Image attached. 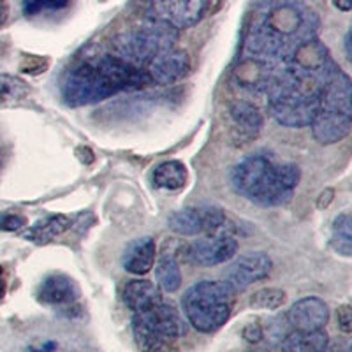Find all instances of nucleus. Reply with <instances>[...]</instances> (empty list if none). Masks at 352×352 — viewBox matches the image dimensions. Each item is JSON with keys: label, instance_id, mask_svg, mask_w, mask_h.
Returning <instances> with one entry per match:
<instances>
[{"label": "nucleus", "instance_id": "f257e3e1", "mask_svg": "<svg viewBox=\"0 0 352 352\" xmlns=\"http://www.w3.org/2000/svg\"><path fill=\"white\" fill-rule=\"evenodd\" d=\"M319 18L310 6L301 2H275L261 6L248 27L243 60L236 69L241 85L266 92L273 72L314 39H319Z\"/></svg>", "mask_w": 352, "mask_h": 352}, {"label": "nucleus", "instance_id": "f03ea898", "mask_svg": "<svg viewBox=\"0 0 352 352\" xmlns=\"http://www.w3.org/2000/svg\"><path fill=\"white\" fill-rule=\"evenodd\" d=\"M338 65L319 39L303 44L291 60L273 72L266 87L272 115L285 127L312 125L326 83Z\"/></svg>", "mask_w": 352, "mask_h": 352}, {"label": "nucleus", "instance_id": "7ed1b4c3", "mask_svg": "<svg viewBox=\"0 0 352 352\" xmlns=\"http://www.w3.org/2000/svg\"><path fill=\"white\" fill-rule=\"evenodd\" d=\"M150 85L153 83L144 69L134 67L116 55H102L67 71L62 81V97L69 106H87Z\"/></svg>", "mask_w": 352, "mask_h": 352}, {"label": "nucleus", "instance_id": "20e7f679", "mask_svg": "<svg viewBox=\"0 0 352 352\" xmlns=\"http://www.w3.org/2000/svg\"><path fill=\"white\" fill-rule=\"evenodd\" d=\"M312 136L320 144H335L352 131V80L340 67L333 72L312 122Z\"/></svg>", "mask_w": 352, "mask_h": 352}, {"label": "nucleus", "instance_id": "39448f33", "mask_svg": "<svg viewBox=\"0 0 352 352\" xmlns=\"http://www.w3.org/2000/svg\"><path fill=\"white\" fill-rule=\"evenodd\" d=\"M236 292L226 282L201 280L188 287L182 298L185 319L199 333H213L229 320Z\"/></svg>", "mask_w": 352, "mask_h": 352}, {"label": "nucleus", "instance_id": "423d86ee", "mask_svg": "<svg viewBox=\"0 0 352 352\" xmlns=\"http://www.w3.org/2000/svg\"><path fill=\"white\" fill-rule=\"evenodd\" d=\"M176 39H178L176 28L148 18L138 27L118 34L113 41V46L118 58L146 71V67L157 56L173 50Z\"/></svg>", "mask_w": 352, "mask_h": 352}, {"label": "nucleus", "instance_id": "0eeeda50", "mask_svg": "<svg viewBox=\"0 0 352 352\" xmlns=\"http://www.w3.org/2000/svg\"><path fill=\"white\" fill-rule=\"evenodd\" d=\"M134 342L141 352H157L187 333V322L171 303L160 301L146 312L134 314Z\"/></svg>", "mask_w": 352, "mask_h": 352}, {"label": "nucleus", "instance_id": "6e6552de", "mask_svg": "<svg viewBox=\"0 0 352 352\" xmlns=\"http://www.w3.org/2000/svg\"><path fill=\"white\" fill-rule=\"evenodd\" d=\"M300 178L301 171L296 164H273L261 180L256 192L250 196V201L266 208L282 206L291 201Z\"/></svg>", "mask_w": 352, "mask_h": 352}, {"label": "nucleus", "instance_id": "1a4fd4ad", "mask_svg": "<svg viewBox=\"0 0 352 352\" xmlns=\"http://www.w3.org/2000/svg\"><path fill=\"white\" fill-rule=\"evenodd\" d=\"M208 9L210 4L204 0H173V2L164 0V2L148 4V18L180 30L199 23L206 16Z\"/></svg>", "mask_w": 352, "mask_h": 352}, {"label": "nucleus", "instance_id": "9d476101", "mask_svg": "<svg viewBox=\"0 0 352 352\" xmlns=\"http://www.w3.org/2000/svg\"><path fill=\"white\" fill-rule=\"evenodd\" d=\"M226 222L222 210L213 206L204 208H185L175 212L169 217V229L182 236H196V234H215Z\"/></svg>", "mask_w": 352, "mask_h": 352}, {"label": "nucleus", "instance_id": "9b49d317", "mask_svg": "<svg viewBox=\"0 0 352 352\" xmlns=\"http://www.w3.org/2000/svg\"><path fill=\"white\" fill-rule=\"evenodd\" d=\"M273 261L268 254L250 252L238 257L226 272V284L234 292H241L270 275Z\"/></svg>", "mask_w": 352, "mask_h": 352}, {"label": "nucleus", "instance_id": "f8f14e48", "mask_svg": "<svg viewBox=\"0 0 352 352\" xmlns=\"http://www.w3.org/2000/svg\"><path fill=\"white\" fill-rule=\"evenodd\" d=\"M236 254V238L222 234V232L206 234L204 238H199L190 245V257L201 266H217V264L232 259Z\"/></svg>", "mask_w": 352, "mask_h": 352}, {"label": "nucleus", "instance_id": "ddd939ff", "mask_svg": "<svg viewBox=\"0 0 352 352\" xmlns=\"http://www.w3.org/2000/svg\"><path fill=\"white\" fill-rule=\"evenodd\" d=\"M292 331H320L328 324V305L319 298H303L292 305L287 314Z\"/></svg>", "mask_w": 352, "mask_h": 352}, {"label": "nucleus", "instance_id": "4468645a", "mask_svg": "<svg viewBox=\"0 0 352 352\" xmlns=\"http://www.w3.org/2000/svg\"><path fill=\"white\" fill-rule=\"evenodd\" d=\"M190 71V58L184 50H169L159 55L146 67L153 85H173L185 78Z\"/></svg>", "mask_w": 352, "mask_h": 352}, {"label": "nucleus", "instance_id": "2eb2a0df", "mask_svg": "<svg viewBox=\"0 0 352 352\" xmlns=\"http://www.w3.org/2000/svg\"><path fill=\"white\" fill-rule=\"evenodd\" d=\"M37 300L43 305L58 308L74 307L80 300V289L76 282L62 273H53L41 282L37 289Z\"/></svg>", "mask_w": 352, "mask_h": 352}, {"label": "nucleus", "instance_id": "dca6fc26", "mask_svg": "<svg viewBox=\"0 0 352 352\" xmlns=\"http://www.w3.org/2000/svg\"><path fill=\"white\" fill-rule=\"evenodd\" d=\"M273 162L263 155H254L243 159L238 166H234L231 173V182L232 187L236 188V192L250 199L256 188L259 187L261 180L264 175L270 171Z\"/></svg>", "mask_w": 352, "mask_h": 352}, {"label": "nucleus", "instance_id": "f3484780", "mask_svg": "<svg viewBox=\"0 0 352 352\" xmlns=\"http://www.w3.org/2000/svg\"><path fill=\"white\" fill-rule=\"evenodd\" d=\"M122 300L134 314L146 312L162 301L160 289L150 280H131L125 284Z\"/></svg>", "mask_w": 352, "mask_h": 352}, {"label": "nucleus", "instance_id": "a211bd4d", "mask_svg": "<svg viewBox=\"0 0 352 352\" xmlns=\"http://www.w3.org/2000/svg\"><path fill=\"white\" fill-rule=\"evenodd\" d=\"M155 263V241L150 236H143L132 241L122 257V264L129 273L146 275Z\"/></svg>", "mask_w": 352, "mask_h": 352}, {"label": "nucleus", "instance_id": "6ab92c4d", "mask_svg": "<svg viewBox=\"0 0 352 352\" xmlns=\"http://www.w3.org/2000/svg\"><path fill=\"white\" fill-rule=\"evenodd\" d=\"M229 116L238 134L243 138L250 140V138L259 136V132L263 131V115L252 102H247V100L232 102L229 108Z\"/></svg>", "mask_w": 352, "mask_h": 352}, {"label": "nucleus", "instance_id": "aec40b11", "mask_svg": "<svg viewBox=\"0 0 352 352\" xmlns=\"http://www.w3.org/2000/svg\"><path fill=\"white\" fill-rule=\"evenodd\" d=\"M71 226H72L71 217L56 213V215H50L46 217V219L36 222L34 226H30L27 231L21 232V236H23L25 240L32 241V243L46 245L52 240H55L56 236L64 234Z\"/></svg>", "mask_w": 352, "mask_h": 352}, {"label": "nucleus", "instance_id": "412c9836", "mask_svg": "<svg viewBox=\"0 0 352 352\" xmlns=\"http://www.w3.org/2000/svg\"><path fill=\"white\" fill-rule=\"evenodd\" d=\"M329 338L324 329L320 331H291L282 340L280 352H326Z\"/></svg>", "mask_w": 352, "mask_h": 352}, {"label": "nucleus", "instance_id": "4be33fe9", "mask_svg": "<svg viewBox=\"0 0 352 352\" xmlns=\"http://www.w3.org/2000/svg\"><path fill=\"white\" fill-rule=\"evenodd\" d=\"M152 180L155 187L164 188V190H180L187 184L188 171L180 160H166L157 166Z\"/></svg>", "mask_w": 352, "mask_h": 352}, {"label": "nucleus", "instance_id": "5701e85b", "mask_svg": "<svg viewBox=\"0 0 352 352\" xmlns=\"http://www.w3.org/2000/svg\"><path fill=\"white\" fill-rule=\"evenodd\" d=\"M155 276H157V284H159L160 291L175 292L180 289L182 272L175 257L171 256L160 257L159 263H157L155 266Z\"/></svg>", "mask_w": 352, "mask_h": 352}, {"label": "nucleus", "instance_id": "b1692460", "mask_svg": "<svg viewBox=\"0 0 352 352\" xmlns=\"http://www.w3.org/2000/svg\"><path fill=\"white\" fill-rule=\"evenodd\" d=\"M331 247L342 256H352V215L342 213L335 219L331 229Z\"/></svg>", "mask_w": 352, "mask_h": 352}, {"label": "nucleus", "instance_id": "393cba45", "mask_svg": "<svg viewBox=\"0 0 352 352\" xmlns=\"http://www.w3.org/2000/svg\"><path fill=\"white\" fill-rule=\"evenodd\" d=\"M30 85L12 74H0V102H18L30 96Z\"/></svg>", "mask_w": 352, "mask_h": 352}, {"label": "nucleus", "instance_id": "a878e982", "mask_svg": "<svg viewBox=\"0 0 352 352\" xmlns=\"http://www.w3.org/2000/svg\"><path fill=\"white\" fill-rule=\"evenodd\" d=\"M285 303V292L276 287H263L250 296V307L256 310H276Z\"/></svg>", "mask_w": 352, "mask_h": 352}, {"label": "nucleus", "instance_id": "bb28decb", "mask_svg": "<svg viewBox=\"0 0 352 352\" xmlns=\"http://www.w3.org/2000/svg\"><path fill=\"white\" fill-rule=\"evenodd\" d=\"M50 60L46 56H36V55H28L25 56V60L21 62L20 71L25 72V74H32V76H37V74H43L46 69H48Z\"/></svg>", "mask_w": 352, "mask_h": 352}, {"label": "nucleus", "instance_id": "cd10ccee", "mask_svg": "<svg viewBox=\"0 0 352 352\" xmlns=\"http://www.w3.org/2000/svg\"><path fill=\"white\" fill-rule=\"evenodd\" d=\"M67 8V2H27L23 4V11L27 16H36L43 11H58Z\"/></svg>", "mask_w": 352, "mask_h": 352}, {"label": "nucleus", "instance_id": "c85d7f7f", "mask_svg": "<svg viewBox=\"0 0 352 352\" xmlns=\"http://www.w3.org/2000/svg\"><path fill=\"white\" fill-rule=\"evenodd\" d=\"M27 226V219L18 213H6L4 217H0V229L2 231H18V229Z\"/></svg>", "mask_w": 352, "mask_h": 352}, {"label": "nucleus", "instance_id": "c756f323", "mask_svg": "<svg viewBox=\"0 0 352 352\" xmlns=\"http://www.w3.org/2000/svg\"><path fill=\"white\" fill-rule=\"evenodd\" d=\"M336 322L344 333H352V305H342L336 310Z\"/></svg>", "mask_w": 352, "mask_h": 352}, {"label": "nucleus", "instance_id": "7c9ffc66", "mask_svg": "<svg viewBox=\"0 0 352 352\" xmlns=\"http://www.w3.org/2000/svg\"><path fill=\"white\" fill-rule=\"evenodd\" d=\"M243 336L247 342L256 344V342H259L261 338H263V329H261V326L257 324H248L247 328L243 329Z\"/></svg>", "mask_w": 352, "mask_h": 352}, {"label": "nucleus", "instance_id": "2f4dec72", "mask_svg": "<svg viewBox=\"0 0 352 352\" xmlns=\"http://www.w3.org/2000/svg\"><path fill=\"white\" fill-rule=\"evenodd\" d=\"M333 197H335V190L333 188H324L322 192H320L319 199H317V208L319 210H326L331 204Z\"/></svg>", "mask_w": 352, "mask_h": 352}, {"label": "nucleus", "instance_id": "473e14b6", "mask_svg": "<svg viewBox=\"0 0 352 352\" xmlns=\"http://www.w3.org/2000/svg\"><path fill=\"white\" fill-rule=\"evenodd\" d=\"M25 352H60V347L56 342H46V344L39 345V347H30Z\"/></svg>", "mask_w": 352, "mask_h": 352}, {"label": "nucleus", "instance_id": "72a5a7b5", "mask_svg": "<svg viewBox=\"0 0 352 352\" xmlns=\"http://www.w3.org/2000/svg\"><path fill=\"white\" fill-rule=\"evenodd\" d=\"M78 153V159L81 160V162H85V164H90V162H94V152L90 148H78L76 150Z\"/></svg>", "mask_w": 352, "mask_h": 352}, {"label": "nucleus", "instance_id": "f704fd0d", "mask_svg": "<svg viewBox=\"0 0 352 352\" xmlns=\"http://www.w3.org/2000/svg\"><path fill=\"white\" fill-rule=\"evenodd\" d=\"M9 20V6L6 2H0V28L4 27Z\"/></svg>", "mask_w": 352, "mask_h": 352}, {"label": "nucleus", "instance_id": "c9c22d12", "mask_svg": "<svg viewBox=\"0 0 352 352\" xmlns=\"http://www.w3.org/2000/svg\"><path fill=\"white\" fill-rule=\"evenodd\" d=\"M345 55L352 62V27L349 28L347 36H345Z\"/></svg>", "mask_w": 352, "mask_h": 352}, {"label": "nucleus", "instance_id": "e433bc0d", "mask_svg": "<svg viewBox=\"0 0 352 352\" xmlns=\"http://www.w3.org/2000/svg\"><path fill=\"white\" fill-rule=\"evenodd\" d=\"M6 291H8V282H6L4 268L0 266V300L6 296Z\"/></svg>", "mask_w": 352, "mask_h": 352}, {"label": "nucleus", "instance_id": "4c0bfd02", "mask_svg": "<svg viewBox=\"0 0 352 352\" xmlns=\"http://www.w3.org/2000/svg\"><path fill=\"white\" fill-rule=\"evenodd\" d=\"M336 9H342V11H351L352 2H333Z\"/></svg>", "mask_w": 352, "mask_h": 352}, {"label": "nucleus", "instance_id": "58836bf2", "mask_svg": "<svg viewBox=\"0 0 352 352\" xmlns=\"http://www.w3.org/2000/svg\"><path fill=\"white\" fill-rule=\"evenodd\" d=\"M338 352H352V338L345 340L344 344H342V347L338 349Z\"/></svg>", "mask_w": 352, "mask_h": 352}, {"label": "nucleus", "instance_id": "ea45409f", "mask_svg": "<svg viewBox=\"0 0 352 352\" xmlns=\"http://www.w3.org/2000/svg\"><path fill=\"white\" fill-rule=\"evenodd\" d=\"M157 352H176V351H175V349H173L171 344H168V345H164V347H160Z\"/></svg>", "mask_w": 352, "mask_h": 352}]
</instances>
